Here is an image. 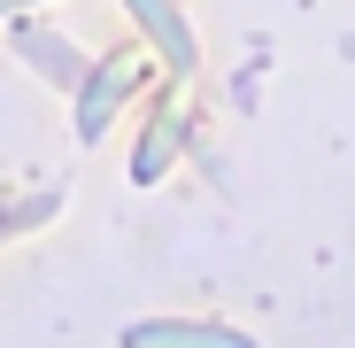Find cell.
Listing matches in <instances>:
<instances>
[{"label":"cell","instance_id":"7a4b0ae2","mask_svg":"<svg viewBox=\"0 0 355 348\" xmlns=\"http://www.w3.org/2000/svg\"><path fill=\"white\" fill-rule=\"evenodd\" d=\"M124 348H263V340L232 317H132Z\"/></svg>","mask_w":355,"mask_h":348},{"label":"cell","instance_id":"277c9868","mask_svg":"<svg viewBox=\"0 0 355 348\" xmlns=\"http://www.w3.org/2000/svg\"><path fill=\"white\" fill-rule=\"evenodd\" d=\"M8 39H16V63H24V70H39L46 85H62V93L78 101L85 70H93V54H85V47H70L62 31H46V24H31V16H24V24L8 31Z\"/></svg>","mask_w":355,"mask_h":348},{"label":"cell","instance_id":"52a82bcc","mask_svg":"<svg viewBox=\"0 0 355 348\" xmlns=\"http://www.w3.org/2000/svg\"><path fill=\"white\" fill-rule=\"evenodd\" d=\"M24 8H46V0H0V24H24Z\"/></svg>","mask_w":355,"mask_h":348},{"label":"cell","instance_id":"8992f818","mask_svg":"<svg viewBox=\"0 0 355 348\" xmlns=\"http://www.w3.org/2000/svg\"><path fill=\"white\" fill-rule=\"evenodd\" d=\"M54 209H62V194H54V186H39L31 201H16V209H0V232H24V224H46Z\"/></svg>","mask_w":355,"mask_h":348},{"label":"cell","instance_id":"5b68a950","mask_svg":"<svg viewBox=\"0 0 355 348\" xmlns=\"http://www.w3.org/2000/svg\"><path fill=\"white\" fill-rule=\"evenodd\" d=\"M178 155H186V108L155 101L147 124H139V147H132V179H139V186H162V170H170Z\"/></svg>","mask_w":355,"mask_h":348},{"label":"cell","instance_id":"6da1fadb","mask_svg":"<svg viewBox=\"0 0 355 348\" xmlns=\"http://www.w3.org/2000/svg\"><path fill=\"white\" fill-rule=\"evenodd\" d=\"M147 78H155V70L139 63L132 47H116V54H101V63L85 70V85H78V101H70V116H78V140L93 147V140H101V132L116 124V108H124V101H132V93H139Z\"/></svg>","mask_w":355,"mask_h":348},{"label":"cell","instance_id":"3957f363","mask_svg":"<svg viewBox=\"0 0 355 348\" xmlns=\"http://www.w3.org/2000/svg\"><path fill=\"white\" fill-rule=\"evenodd\" d=\"M124 8H132V31L162 54L170 78H193V70H201V39H193V24H186L178 0H124Z\"/></svg>","mask_w":355,"mask_h":348}]
</instances>
